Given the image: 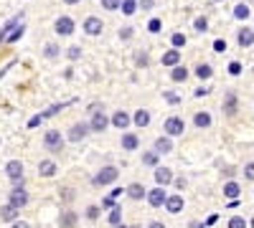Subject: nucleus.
Here are the masks:
<instances>
[{"instance_id":"obj_28","label":"nucleus","mask_w":254,"mask_h":228,"mask_svg":"<svg viewBox=\"0 0 254 228\" xmlns=\"http://www.w3.org/2000/svg\"><path fill=\"white\" fill-rule=\"evenodd\" d=\"M69 104H74V99H69V101H61V104H54V107H49L46 112H41V114H44L46 119H49V117H56V114H59L61 109H66Z\"/></svg>"},{"instance_id":"obj_26","label":"nucleus","mask_w":254,"mask_h":228,"mask_svg":"<svg viewBox=\"0 0 254 228\" xmlns=\"http://www.w3.org/2000/svg\"><path fill=\"white\" fill-rule=\"evenodd\" d=\"M171 79L176 81V84H183V81L188 79V69H186L183 64H178V66H173V69H171Z\"/></svg>"},{"instance_id":"obj_58","label":"nucleus","mask_w":254,"mask_h":228,"mask_svg":"<svg viewBox=\"0 0 254 228\" xmlns=\"http://www.w3.org/2000/svg\"><path fill=\"white\" fill-rule=\"evenodd\" d=\"M190 228H206V223H198V221H190Z\"/></svg>"},{"instance_id":"obj_31","label":"nucleus","mask_w":254,"mask_h":228,"mask_svg":"<svg viewBox=\"0 0 254 228\" xmlns=\"http://www.w3.org/2000/svg\"><path fill=\"white\" fill-rule=\"evenodd\" d=\"M107 221H110V226H120L122 223V205H115V208L110 211V216H107Z\"/></svg>"},{"instance_id":"obj_46","label":"nucleus","mask_w":254,"mask_h":228,"mask_svg":"<svg viewBox=\"0 0 254 228\" xmlns=\"http://www.w3.org/2000/svg\"><path fill=\"white\" fill-rule=\"evenodd\" d=\"M214 51H216V53H224V51H226V41H224V38H216V41H214Z\"/></svg>"},{"instance_id":"obj_37","label":"nucleus","mask_w":254,"mask_h":228,"mask_svg":"<svg viewBox=\"0 0 254 228\" xmlns=\"http://www.w3.org/2000/svg\"><path fill=\"white\" fill-rule=\"evenodd\" d=\"M147 31H150V33H160L163 31V20L160 18H150V20H147Z\"/></svg>"},{"instance_id":"obj_12","label":"nucleus","mask_w":254,"mask_h":228,"mask_svg":"<svg viewBox=\"0 0 254 228\" xmlns=\"http://www.w3.org/2000/svg\"><path fill=\"white\" fill-rule=\"evenodd\" d=\"M160 64H163L165 69L178 66V64H181V48H171V51H165V53L160 56Z\"/></svg>"},{"instance_id":"obj_36","label":"nucleus","mask_w":254,"mask_h":228,"mask_svg":"<svg viewBox=\"0 0 254 228\" xmlns=\"http://www.w3.org/2000/svg\"><path fill=\"white\" fill-rule=\"evenodd\" d=\"M186 44H188V38H186L183 33H173V36H171V46H173V48H183Z\"/></svg>"},{"instance_id":"obj_22","label":"nucleus","mask_w":254,"mask_h":228,"mask_svg":"<svg viewBox=\"0 0 254 228\" xmlns=\"http://www.w3.org/2000/svg\"><path fill=\"white\" fill-rule=\"evenodd\" d=\"M132 124H135V127H140V130H145L147 124H150V112H147V109H137L132 114Z\"/></svg>"},{"instance_id":"obj_19","label":"nucleus","mask_w":254,"mask_h":228,"mask_svg":"<svg viewBox=\"0 0 254 228\" xmlns=\"http://www.w3.org/2000/svg\"><path fill=\"white\" fill-rule=\"evenodd\" d=\"M18 216H20V208H15L13 203H8V205H3V208H0V221H5V223L18 221Z\"/></svg>"},{"instance_id":"obj_3","label":"nucleus","mask_w":254,"mask_h":228,"mask_svg":"<svg viewBox=\"0 0 254 228\" xmlns=\"http://www.w3.org/2000/svg\"><path fill=\"white\" fill-rule=\"evenodd\" d=\"M89 132H92L89 122H76V124H71V127H69L66 139H69V142H74V144H79V142H84V139L89 137Z\"/></svg>"},{"instance_id":"obj_38","label":"nucleus","mask_w":254,"mask_h":228,"mask_svg":"<svg viewBox=\"0 0 254 228\" xmlns=\"http://www.w3.org/2000/svg\"><path fill=\"white\" fill-rule=\"evenodd\" d=\"M229 228H247V218L244 216H231L229 218Z\"/></svg>"},{"instance_id":"obj_48","label":"nucleus","mask_w":254,"mask_h":228,"mask_svg":"<svg viewBox=\"0 0 254 228\" xmlns=\"http://www.w3.org/2000/svg\"><path fill=\"white\" fill-rule=\"evenodd\" d=\"M115 205H117V203H115V198H112V195H107V198H102V208H110V211H112Z\"/></svg>"},{"instance_id":"obj_9","label":"nucleus","mask_w":254,"mask_h":228,"mask_svg":"<svg viewBox=\"0 0 254 228\" xmlns=\"http://www.w3.org/2000/svg\"><path fill=\"white\" fill-rule=\"evenodd\" d=\"M74 28H76V23H74V18H69V15L56 18V23H54V31H56L59 36H71Z\"/></svg>"},{"instance_id":"obj_11","label":"nucleus","mask_w":254,"mask_h":228,"mask_svg":"<svg viewBox=\"0 0 254 228\" xmlns=\"http://www.w3.org/2000/svg\"><path fill=\"white\" fill-rule=\"evenodd\" d=\"M130 124H132V117L127 114L125 109H117V112L112 114V127H115V130H127Z\"/></svg>"},{"instance_id":"obj_33","label":"nucleus","mask_w":254,"mask_h":228,"mask_svg":"<svg viewBox=\"0 0 254 228\" xmlns=\"http://www.w3.org/2000/svg\"><path fill=\"white\" fill-rule=\"evenodd\" d=\"M249 15H252V10H249L247 3H239V5L234 8V18H237V20H247Z\"/></svg>"},{"instance_id":"obj_60","label":"nucleus","mask_w":254,"mask_h":228,"mask_svg":"<svg viewBox=\"0 0 254 228\" xmlns=\"http://www.w3.org/2000/svg\"><path fill=\"white\" fill-rule=\"evenodd\" d=\"M115 228H127V226H125V223H120V226H115Z\"/></svg>"},{"instance_id":"obj_29","label":"nucleus","mask_w":254,"mask_h":228,"mask_svg":"<svg viewBox=\"0 0 254 228\" xmlns=\"http://www.w3.org/2000/svg\"><path fill=\"white\" fill-rule=\"evenodd\" d=\"M137 8H140V3H137V0H122V13L125 15H135L137 13Z\"/></svg>"},{"instance_id":"obj_59","label":"nucleus","mask_w":254,"mask_h":228,"mask_svg":"<svg viewBox=\"0 0 254 228\" xmlns=\"http://www.w3.org/2000/svg\"><path fill=\"white\" fill-rule=\"evenodd\" d=\"M64 3H66V5H79L81 0H64Z\"/></svg>"},{"instance_id":"obj_13","label":"nucleus","mask_w":254,"mask_h":228,"mask_svg":"<svg viewBox=\"0 0 254 228\" xmlns=\"http://www.w3.org/2000/svg\"><path fill=\"white\" fill-rule=\"evenodd\" d=\"M155 185H163V188H165V185H171L176 178H173V170L171 168H160V165H158V168H155Z\"/></svg>"},{"instance_id":"obj_1","label":"nucleus","mask_w":254,"mask_h":228,"mask_svg":"<svg viewBox=\"0 0 254 228\" xmlns=\"http://www.w3.org/2000/svg\"><path fill=\"white\" fill-rule=\"evenodd\" d=\"M92 117H89V127H92V132H107V127L112 124V117H107L104 114V109L99 107V104H92Z\"/></svg>"},{"instance_id":"obj_5","label":"nucleus","mask_w":254,"mask_h":228,"mask_svg":"<svg viewBox=\"0 0 254 228\" xmlns=\"http://www.w3.org/2000/svg\"><path fill=\"white\" fill-rule=\"evenodd\" d=\"M163 130H165V135L168 137H181L183 132H186V122H183V117H168L165 122H163Z\"/></svg>"},{"instance_id":"obj_56","label":"nucleus","mask_w":254,"mask_h":228,"mask_svg":"<svg viewBox=\"0 0 254 228\" xmlns=\"http://www.w3.org/2000/svg\"><path fill=\"white\" fill-rule=\"evenodd\" d=\"M208 91H211V89H206V87H203V89H196V96H206Z\"/></svg>"},{"instance_id":"obj_49","label":"nucleus","mask_w":254,"mask_h":228,"mask_svg":"<svg viewBox=\"0 0 254 228\" xmlns=\"http://www.w3.org/2000/svg\"><path fill=\"white\" fill-rule=\"evenodd\" d=\"M165 99L171 101V104H181V96H176L173 91H165Z\"/></svg>"},{"instance_id":"obj_44","label":"nucleus","mask_w":254,"mask_h":228,"mask_svg":"<svg viewBox=\"0 0 254 228\" xmlns=\"http://www.w3.org/2000/svg\"><path fill=\"white\" fill-rule=\"evenodd\" d=\"M44 119H46L44 114H36V117H31V119H28V130H36V127H38V124H41V122H44Z\"/></svg>"},{"instance_id":"obj_35","label":"nucleus","mask_w":254,"mask_h":228,"mask_svg":"<svg viewBox=\"0 0 254 228\" xmlns=\"http://www.w3.org/2000/svg\"><path fill=\"white\" fill-rule=\"evenodd\" d=\"M59 53H61V51H59V46H56V44H46V46H44V56H46L49 61L59 58Z\"/></svg>"},{"instance_id":"obj_2","label":"nucleus","mask_w":254,"mask_h":228,"mask_svg":"<svg viewBox=\"0 0 254 228\" xmlns=\"http://www.w3.org/2000/svg\"><path fill=\"white\" fill-rule=\"evenodd\" d=\"M44 150H49L51 155H59L64 150V137H61L59 130H49L44 135Z\"/></svg>"},{"instance_id":"obj_52","label":"nucleus","mask_w":254,"mask_h":228,"mask_svg":"<svg viewBox=\"0 0 254 228\" xmlns=\"http://www.w3.org/2000/svg\"><path fill=\"white\" fill-rule=\"evenodd\" d=\"M173 182H176V188H178V190H183V188H186V178H176Z\"/></svg>"},{"instance_id":"obj_27","label":"nucleus","mask_w":254,"mask_h":228,"mask_svg":"<svg viewBox=\"0 0 254 228\" xmlns=\"http://www.w3.org/2000/svg\"><path fill=\"white\" fill-rule=\"evenodd\" d=\"M59 226L61 228H74L76 226V213L74 211H64L61 218H59Z\"/></svg>"},{"instance_id":"obj_57","label":"nucleus","mask_w":254,"mask_h":228,"mask_svg":"<svg viewBox=\"0 0 254 228\" xmlns=\"http://www.w3.org/2000/svg\"><path fill=\"white\" fill-rule=\"evenodd\" d=\"M137 64H140V66H147V56H145V53L137 58Z\"/></svg>"},{"instance_id":"obj_7","label":"nucleus","mask_w":254,"mask_h":228,"mask_svg":"<svg viewBox=\"0 0 254 228\" xmlns=\"http://www.w3.org/2000/svg\"><path fill=\"white\" fill-rule=\"evenodd\" d=\"M145 200L150 203V208H163L165 200H168V193H165L163 185H155L153 190H147V198H145Z\"/></svg>"},{"instance_id":"obj_55","label":"nucleus","mask_w":254,"mask_h":228,"mask_svg":"<svg viewBox=\"0 0 254 228\" xmlns=\"http://www.w3.org/2000/svg\"><path fill=\"white\" fill-rule=\"evenodd\" d=\"M147 228H165L160 221H153V223H147Z\"/></svg>"},{"instance_id":"obj_21","label":"nucleus","mask_w":254,"mask_h":228,"mask_svg":"<svg viewBox=\"0 0 254 228\" xmlns=\"http://www.w3.org/2000/svg\"><path fill=\"white\" fill-rule=\"evenodd\" d=\"M125 193H127V198H130V200H142V198H147L145 185H140V182H132V185H130V188H127Z\"/></svg>"},{"instance_id":"obj_54","label":"nucleus","mask_w":254,"mask_h":228,"mask_svg":"<svg viewBox=\"0 0 254 228\" xmlns=\"http://www.w3.org/2000/svg\"><path fill=\"white\" fill-rule=\"evenodd\" d=\"M216 218H219V216H208V218H206V228H208V226H214Z\"/></svg>"},{"instance_id":"obj_25","label":"nucleus","mask_w":254,"mask_h":228,"mask_svg":"<svg viewBox=\"0 0 254 228\" xmlns=\"http://www.w3.org/2000/svg\"><path fill=\"white\" fill-rule=\"evenodd\" d=\"M239 193H242L239 182H234V180L224 182V198H229V200H237V198H239Z\"/></svg>"},{"instance_id":"obj_45","label":"nucleus","mask_w":254,"mask_h":228,"mask_svg":"<svg viewBox=\"0 0 254 228\" xmlns=\"http://www.w3.org/2000/svg\"><path fill=\"white\" fill-rule=\"evenodd\" d=\"M229 74L231 76H239L242 74V64H239V61H231V64H229Z\"/></svg>"},{"instance_id":"obj_10","label":"nucleus","mask_w":254,"mask_h":228,"mask_svg":"<svg viewBox=\"0 0 254 228\" xmlns=\"http://www.w3.org/2000/svg\"><path fill=\"white\" fill-rule=\"evenodd\" d=\"M5 175L13 182H23V162L20 160H8L5 162Z\"/></svg>"},{"instance_id":"obj_23","label":"nucleus","mask_w":254,"mask_h":228,"mask_svg":"<svg viewBox=\"0 0 254 228\" xmlns=\"http://www.w3.org/2000/svg\"><path fill=\"white\" fill-rule=\"evenodd\" d=\"M211 122H214V119H211V114H208V112H196V114H193V124H196V130H208V127H211Z\"/></svg>"},{"instance_id":"obj_47","label":"nucleus","mask_w":254,"mask_h":228,"mask_svg":"<svg viewBox=\"0 0 254 228\" xmlns=\"http://www.w3.org/2000/svg\"><path fill=\"white\" fill-rule=\"evenodd\" d=\"M244 178L247 180H254V162H247L244 165Z\"/></svg>"},{"instance_id":"obj_30","label":"nucleus","mask_w":254,"mask_h":228,"mask_svg":"<svg viewBox=\"0 0 254 228\" xmlns=\"http://www.w3.org/2000/svg\"><path fill=\"white\" fill-rule=\"evenodd\" d=\"M23 36H26V26H23V23H18V26H15V31L5 38V44H15V41H20Z\"/></svg>"},{"instance_id":"obj_42","label":"nucleus","mask_w":254,"mask_h":228,"mask_svg":"<svg viewBox=\"0 0 254 228\" xmlns=\"http://www.w3.org/2000/svg\"><path fill=\"white\" fill-rule=\"evenodd\" d=\"M132 36H135V28H132V26H125V28H120V38H122V41H130Z\"/></svg>"},{"instance_id":"obj_51","label":"nucleus","mask_w":254,"mask_h":228,"mask_svg":"<svg viewBox=\"0 0 254 228\" xmlns=\"http://www.w3.org/2000/svg\"><path fill=\"white\" fill-rule=\"evenodd\" d=\"M10 228H31V226H28L26 221H20V218H18V221H13V226H10Z\"/></svg>"},{"instance_id":"obj_18","label":"nucleus","mask_w":254,"mask_h":228,"mask_svg":"<svg viewBox=\"0 0 254 228\" xmlns=\"http://www.w3.org/2000/svg\"><path fill=\"white\" fill-rule=\"evenodd\" d=\"M56 170H59V165H56L54 160H41V162H38V175H41V178H54Z\"/></svg>"},{"instance_id":"obj_4","label":"nucleus","mask_w":254,"mask_h":228,"mask_svg":"<svg viewBox=\"0 0 254 228\" xmlns=\"http://www.w3.org/2000/svg\"><path fill=\"white\" fill-rule=\"evenodd\" d=\"M117 178H120V170L115 168V165H104V168L94 175V185H112V182H117Z\"/></svg>"},{"instance_id":"obj_24","label":"nucleus","mask_w":254,"mask_h":228,"mask_svg":"<svg viewBox=\"0 0 254 228\" xmlns=\"http://www.w3.org/2000/svg\"><path fill=\"white\" fill-rule=\"evenodd\" d=\"M237 107H239L237 94H234V91H229V94H226V99H224V112H226L229 117H234V114H237Z\"/></svg>"},{"instance_id":"obj_20","label":"nucleus","mask_w":254,"mask_h":228,"mask_svg":"<svg viewBox=\"0 0 254 228\" xmlns=\"http://www.w3.org/2000/svg\"><path fill=\"white\" fill-rule=\"evenodd\" d=\"M237 41H239V46H242V48H249V46H254V28H239V33H237Z\"/></svg>"},{"instance_id":"obj_16","label":"nucleus","mask_w":254,"mask_h":228,"mask_svg":"<svg viewBox=\"0 0 254 228\" xmlns=\"http://www.w3.org/2000/svg\"><path fill=\"white\" fill-rule=\"evenodd\" d=\"M120 147H122L125 152H132V150H137V147H140V139H137V135H132V132H125V135H122V139H120Z\"/></svg>"},{"instance_id":"obj_6","label":"nucleus","mask_w":254,"mask_h":228,"mask_svg":"<svg viewBox=\"0 0 254 228\" xmlns=\"http://www.w3.org/2000/svg\"><path fill=\"white\" fill-rule=\"evenodd\" d=\"M81 31L87 33V36H102V31H104L102 18H97V15H87V18H84V23H81Z\"/></svg>"},{"instance_id":"obj_40","label":"nucleus","mask_w":254,"mask_h":228,"mask_svg":"<svg viewBox=\"0 0 254 228\" xmlns=\"http://www.w3.org/2000/svg\"><path fill=\"white\" fill-rule=\"evenodd\" d=\"M193 28H196L198 33H206V31H208V20H206L203 15H201V18H196V20H193Z\"/></svg>"},{"instance_id":"obj_43","label":"nucleus","mask_w":254,"mask_h":228,"mask_svg":"<svg viewBox=\"0 0 254 228\" xmlns=\"http://www.w3.org/2000/svg\"><path fill=\"white\" fill-rule=\"evenodd\" d=\"M66 56H69L71 61H79V58H81V46H69Z\"/></svg>"},{"instance_id":"obj_17","label":"nucleus","mask_w":254,"mask_h":228,"mask_svg":"<svg viewBox=\"0 0 254 228\" xmlns=\"http://www.w3.org/2000/svg\"><path fill=\"white\" fill-rule=\"evenodd\" d=\"M18 23H23V13H20V15H15V18H10L8 23H5L3 28H0V44H5V38H8V36L15 31V26H18Z\"/></svg>"},{"instance_id":"obj_8","label":"nucleus","mask_w":254,"mask_h":228,"mask_svg":"<svg viewBox=\"0 0 254 228\" xmlns=\"http://www.w3.org/2000/svg\"><path fill=\"white\" fill-rule=\"evenodd\" d=\"M28 193L23 190V182H15V188L10 190V200L8 203H13L15 205V208H23V205H28Z\"/></svg>"},{"instance_id":"obj_53","label":"nucleus","mask_w":254,"mask_h":228,"mask_svg":"<svg viewBox=\"0 0 254 228\" xmlns=\"http://www.w3.org/2000/svg\"><path fill=\"white\" fill-rule=\"evenodd\" d=\"M13 64H15V61H10V64H8V66H5V69H0V79H3V76H5V74H8V71H10V69H13Z\"/></svg>"},{"instance_id":"obj_32","label":"nucleus","mask_w":254,"mask_h":228,"mask_svg":"<svg viewBox=\"0 0 254 228\" xmlns=\"http://www.w3.org/2000/svg\"><path fill=\"white\" fill-rule=\"evenodd\" d=\"M158 157H160V155H158L155 150L145 152V155H142V165H147V168H158Z\"/></svg>"},{"instance_id":"obj_14","label":"nucleus","mask_w":254,"mask_h":228,"mask_svg":"<svg viewBox=\"0 0 254 228\" xmlns=\"http://www.w3.org/2000/svg\"><path fill=\"white\" fill-rule=\"evenodd\" d=\"M153 150H155L158 155H168V152H173V139L168 137V135L158 137V139L153 142Z\"/></svg>"},{"instance_id":"obj_50","label":"nucleus","mask_w":254,"mask_h":228,"mask_svg":"<svg viewBox=\"0 0 254 228\" xmlns=\"http://www.w3.org/2000/svg\"><path fill=\"white\" fill-rule=\"evenodd\" d=\"M153 5H155V0H140V8L142 10H150Z\"/></svg>"},{"instance_id":"obj_34","label":"nucleus","mask_w":254,"mask_h":228,"mask_svg":"<svg viewBox=\"0 0 254 228\" xmlns=\"http://www.w3.org/2000/svg\"><path fill=\"white\" fill-rule=\"evenodd\" d=\"M196 76L203 81V79H211V76H214V69H211L208 64H198L196 66Z\"/></svg>"},{"instance_id":"obj_39","label":"nucleus","mask_w":254,"mask_h":228,"mask_svg":"<svg viewBox=\"0 0 254 228\" xmlns=\"http://www.w3.org/2000/svg\"><path fill=\"white\" fill-rule=\"evenodd\" d=\"M102 8L104 10H120L122 8V0H102Z\"/></svg>"},{"instance_id":"obj_41","label":"nucleus","mask_w":254,"mask_h":228,"mask_svg":"<svg viewBox=\"0 0 254 228\" xmlns=\"http://www.w3.org/2000/svg\"><path fill=\"white\" fill-rule=\"evenodd\" d=\"M99 211H102V208H99V205H89V208H87V211H84V216H87L89 221H97V218H99Z\"/></svg>"},{"instance_id":"obj_15","label":"nucleus","mask_w":254,"mask_h":228,"mask_svg":"<svg viewBox=\"0 0 254 228\" xmlns=\"http://www.w3.org/2000/svg\"><path fill=\"white\" fill-rule=\"evenodd\" d=\"M183 195H168V200H165V211L171 213V216H178L181 211H183Z\"/></svg>"}]
</instances>
